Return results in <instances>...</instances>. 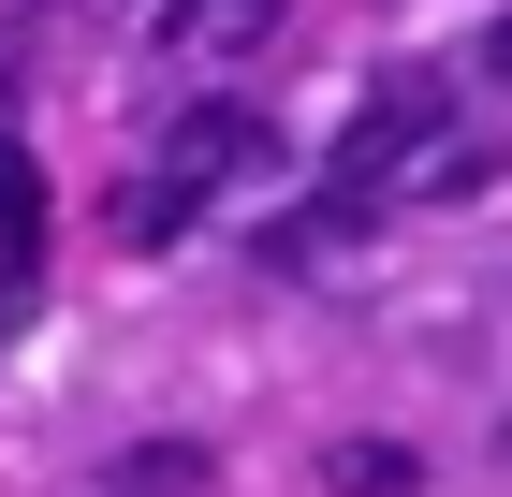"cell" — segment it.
<instances>
[{
	"instance_id": "5",
	"label": "cell",
	"mask_w": 512,
	"mask_h": 497,
	"mask_svg": "<svg viewBox=\"0 0 512 497\" xmlns=\"http://www.w3.org/2000/svg\"><path fill=\"white\" fill-rule=\"evenodd\" d=\"M191 483H205V454H191V439H147V454L118 468V497H191Z\"/></svg>"
},
{
	"instance_id": "1",
	"label": "cell",
	"mask_w": 512,
	"mask_h": 497,
	"mask_svg": "<svg viewBox=\"0 0 512 497\" xmlns=\"http://www.w3.org/2000/svg\"><path fill=\"white\" fill-rule=\"evenodd\" d=\"M264 161H278V132H264V117H249V103H191V117H176V132H161V176H191L205 205L235 191V176H264Z\"/></svg>"
},
{
	"instance_id": "7",
	"label": "cell",
	"mask_w": 512,
	"mask_h": 497,
	"mask_svg": "<svg viewBox=\"0 0 512 497\" xmlns=\"http://www.w3.org/2000/svg\"><path fill=\"white\" fill-rule=\"evenodd\" d=\"M483 59H498V74H512V30H498V44H483Z\"/></svg>"
},
{
	"instance_id": "2",
	"label": "cell",
	"mask_w": 512,
	"mask_h": 497,
	"mask_svg": "<svg viewBox=\"0 0 512 497\" xmlns=\"http://www.w3.org/2000/svg\"><path fill=\"white\" fill-rule=\"evenodd\" d=\"M322 483H337V497H425V454H410V439H337Z\"/></svg>"
},
{
	"instance_id": "4",
	"label": "cell",
	"mask_w": 512,
	"mask_h": 497,
	"mask_svg": "<svg viewBox=\"0 0 512 497\" xmlns=\"http://www.w3.org/2000/svg\"><path fill=\"white\" fill-rule=\"evenodd\" d=\"M161 30H176V44H264V30H278V0H176Z\"/></svg>"
},
{
	"instance_id": "6",
	"label": "cell",
	"mask_w": 512,
	"mask_h": 497,
	"mask_svg": "<svg viewBox=\"0 0 512 497\" xmlns=\"http://www.w3.org/2000/svg\"><path fill=\"white\" fill-rule=\"evenodd\" d=\"M0 234H15V249L44 234V176H30V147H15V132H0Z\"/></svg>"
},
{
	"instance_id": "3",
	"label": "cell",
	"mask_w": 512,
	"mask_h": 497,
	"mask_svg": "<svg viewBox=\"0 0 512 497\" xmlns=\"http://www.w3.org/2000/svg\"><path fill=\"white\" fill-rule=\"evenodd\" d=\"M191 220H205V191H191V176H147V191L118 205V234H132V249H176Z\"/></svg>"
}]
</instances>
